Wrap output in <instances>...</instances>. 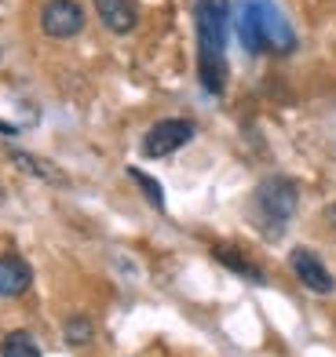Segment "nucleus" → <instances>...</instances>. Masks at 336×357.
Wrapping results in <instances>:
<instances>
[{"instance_id":"obj_14","label":"nucleus","mask_w":336,"mask_h":357,"mask_svg":"<svg viewBox=\"0 0 336 357\" xmlns=\"http://www.w3.org/2000/svg\"><path fill=\"white\" fill-rule=\"evenodd\" d=\"M329 219H333V222H336V204H333V208H329Z\"/></svg>"},{"instance_id":"obj_4","label":"nucleus","mask_w":336,"mask_h":357,"mask_svg":"<svg viewBox=\"0 0 336 357\" xmlns=\"http://www.w3.org/2000/svg\"><path fill=\"white\" fill-rule=\"evenodd\" d=\"M194 121L190 117H165L157 121L147 135H143V157H168L175 150H183V146L194 139Z\"/></svg>"},{"instance_id":"obj_11","label":"nucleus","mask_w":336,"mask_h":357,"mask_svg":"<svg viewBox=\"0 0 336 357\" xmlns=\"http://www.w3.org/2000/svg\"><path fill=\"white\" fill-rule=\"evenodd\" d=\"M0 357H41V347L29 332H8L0 343Z\"/></svg>"},{"instance_id":"obj_1","label":"nucleus","mask_w":336,"mask_h":357,"mask_svg":"<svg viewBox=\"0 0 336 357\" xmlns=\"http://www.w3.org/2000/svg\"><path fill=\"white\" fill-rule=\"evenodd\" d=\"M234 11L231 0H194V29H198V80L209 95L227 88V40H231Z\"/></svg>"},{"instance_id":"obj_13","label":"nucleus","mask_w":336,"mask_h":357,"mask_svg":"<svg viewBox=\"0 0 336 357\" xmlns=\"http://www.w3.org/2000/svg\"><path fill=\"white\" fill-rule=\"evenodd\" d=\"M128 178H136V186L147 193V201L157 208V212H165V190L157 186V178L147 175V172H139V168H128Z\"/></svg>"},{"instance_id":"obj_9","label":"nucleus","mask_w":336,"mask_h":357,"mask_svg":"<svg viewBox=\"0 0 336 357\" xmlns=\"http://www.w3.org/2000/svg\"><path fill=\"white\" fill-rule=\"evenodd\" d=\"M8 160H11V165L19 168V172H26V175L41 178V183H48V186H66V183H70L62 168H55L52 160H41V157L26 153V150H8Z\"/></svg>"},{"instance_id":"obj_10","label":"nucleus","mask_w":336,"mask_h":357,"mask_svg":"<svg viewBox=\"0 0 336 357\" xmlns=\"http://www.w3.org/2000/svg\"><path fill=\"white\" fill-rule=\"evenodd\" d=\"M212 259H216L219 266H227L231 273H238V278L252 281V284H263V281H267V273H263L260 266H256L249 255H242V252L231 248V245H216V248H212Z\"/></svg>"},{"instance_id":"obj_15","label":"nucleus","mask_w":336,"mask_h":357,"mask_svg":"<svg viewBox=\"0 0 336 357\" xmlns=\"http://www.w3.org/2000/svg\"><path fill=\"white\" fill-rule=\"evenodd\" d=\"M0 204H4V186H0Z\"/></svg>"},{"instance_id":"obj_5","label":"nucleus","mask_w":336,"mask_h":357,"mask_svg":"<svg viewBox=\"0 0 336 357\" xmlns=\"http://www.w3.org/2000/svg\"><path fill=\"white\" fill-rule=\"evenodd\" d=\"M41 29L52 40H70L85 29V8L77 0H48L41 8Z\"/></svg>"},{"instance_id":"obj_8","label":"nucleus","mask_w":336,"mask_h":357,"mask_svg":"<svg viewBox=\"0 0 336 357\" xmlns=\"http://www.w3.org/2000/svg\"><path fill=\"white\" fill-rule=\"evenodd\" d=\"M34 284V270L19 255H0V299H15Z\"/></svg>"},{"instance_id":"obj_6","label":"nucleus","mask_w":336,"mask_h":357,"mask_svg":"<svg viewBox=\"0 0 336 357\" xmlns=\"http://www.w3.org/2000/svg\"><path fill=\"white\" fill-rule=\"evenodd\" d=\"M289 266H293L296 278L303 281V288L318 291V296H329V291L336 288L333 273L326 270V263H322V259H318L311 248H293V252H289Z\"/></svg>"},{"instance_id":"obj_12","label":"nucleus","mask_w":336,"mask_h":357,"mask_svg":"<svg viewBox=\"0 0 336 357\" xmlns=\"http://www.w3.org/2000/svg\"><path fill=\"white\" fill-rule=\"evenodd\" d=\"M62 335H66V343H70V347H85V343H92L95 324H92V317L77 314V317H70V321H66V328H62Z\"/></svg>"},{"instance_id":"obj_3","label":"nucleus","mask_w":336,"mask_h":357,"mask_svg":"<svg viewBox=\"0 0 336 357\" xmlns=\"http://www.w3.org/2000/svg\"><path fill=\"white\" fill-rule=\"evenodd\" d=\"M249 208H252V222L260 226V230L282 234L285 222H289L296 215V208H300V186H296V178H289V175L263 178V183L252 190Z\"/></svg>"},{"instance_id":"obj_2","label":"nucleus","mask_w":336,"mask_h":357,"mask_svg":"<svg viewBox=\"0 0 336 357\" xmlns=\"http://www.w3.org/2000/svg\"><path fill=\"white\" fill-rule=\"evenodd\" d=\"M238 40L249 55H263V52H275L285 55L296 47V33L289 19L278 11L275 0H238Z\"/></svg>"},{"instance_id":"obj_7","label":"nucleus","mask_w":336,"mask_h":357,"mask_svg":"<svg viewBox=\"0 0 336 357\" xmlns=\"http://www.w3.org/2000/svg\"><path fill=\"white\" fill-rule=\"evenodd\" d=\"M95 11H99L103 26L110 29V33H132L136 22H139V0H92Z\"/></svg>"}]
</instances>
